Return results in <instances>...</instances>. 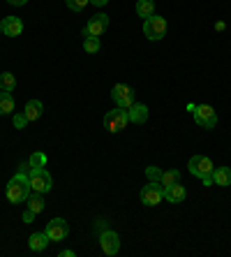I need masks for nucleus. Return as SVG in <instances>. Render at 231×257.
Segmentation results:
<instances>
[{"label": "nucleus", "instance_id": "f3484780", "mask_svg": "<svg viewBox=\"0 0 231 257\" xmlns=\"http://www.w3.org/2000/svg\"><path fill=\"white\" fill-rule=\"evenodd\" d=\"M42 111H44L42 100H28V104H26V109H24V114L28 120H37L42 116Z\"/></svg>", "mask_w": 231, "mask_h": 257}, {"label": "nucleus", "instance_id": "5701e85b", "mask_svg": "<svg viewBox=\"0 0 231 257\" xmlns=\"http://www.w3.org/2000/svg\"><path fill=\"white\" fill-rule=\"evenodd\" d=\"M162 186H173V183H180V172L178 169H171V172H164L162 174V179H160Z\"/></svg>", "mask_w": 231, "mask_h": 257}, {"label": "nucleus", "instance_id": "473e14b6", "mask_svg": "<svg viewBox=\"0 0 231 257\" xmlns=\"http://www.w3.org/2000/svg\"><path fill=\"white\" fill-rule=\"evenodd\" d=\"M0 37H3V30H0Z\"/></svg>", "mask_w": 231, "mask_h": 257}, {"label": "nucleus", "instance_id": "cd10ccee", "mask_svg": "<svg viewBox=\"0 0 231 257\" xmlns=\"http://www.w3.org/2000/svg\"><path fill=\"white\" fill-rule=\"evenodd\" d=\"M35 211H30V209H26V213H24V222H33V218H35Z\"/></svg>", "mask_w": 231, "mask_h": 257}, {"label": "nucleus", "instance_id": "20e7f679", "mask_svg": "<svg viewBox=\"0 0 231 257\" xmlns=\"http://www.w3.org/2000/svg\"><path fill=\"white\" fill-rule=\"evenodd\" d=\"M139 199L146 206H157V204L164 199V186L160 181H150L148 186H143L141 192H139Z\"/></svg>", "mask_w": 231, "mask_h": 257}, {"label": "nucleus", "instance_id": "7c9ffc66", "mask_svg": "<svg viewBox=\"0 0 231 257\" xmlns=\"http://www.w3.org/2000/svg\"><path fill=\"white\" fill-rule=\"evenodd\" d=\"M60 257H74V250H60Z\"/></svg>", "mask_w": 231, "mask_h": 257}, {"label": "nucleus", "instance_id": "2f4dec72", "mask_svg": "<svg viewBox=\"0 0 231 257\" xmlns=\"http://www.w3.org/2000/svg\"><path fill=\"white\" fill-rule=\"evenodd\" d=\"M215 28H217V30H224L226 24H224V21H217V24H215Z\"/></svg>", "mask_w": 231, "mask_h": 257}, {"label": "nucleus", "instance_id": "0eeeda50", "mask_svg": "<svg viewBox=\"0 0 231 257\" xmlns=\"http://www.w3.org/2000/svg\"><path fill=\"white\" fill-rule=\"evenodd\" d=\"M187 167H190V174H194L196 179H206V176L213 174L215 165H213V160H210L208 156H192Z\"/></svg>", "mask_w": 231, "mask_h": 257}, {"label": "nucleus", "instance_id": "ddd939ff", "mask_svg": "<svg viewBox=\"0 0 231 257\" xmlns=\"http://www.w3.org/2000/svg\"><path fill=\"white\" fill-rule=\"evenodd\" d=\"M127 116H130V123H136V125H141L148 120V107L143 104V102H134L130 109H127Z\"/></svg>", "mask_w": 231, "mask_h": 257}, {"label": "nucleus", "instance_id": "f257e3e1", "mask_svg": "<svg viewBox=\"0 0 231 257\" xmlns=\"http://www.w3.org/2000/svg\"><path fill=\"white\" fill-rule=\"evenodd\" d=\"M28 167L30 165H21L19 174L17 176H12L10 183H7L5 197H7V202L10 204H24L26 199L30 197L33 188H30V179H28Z\"/></svg>", "mask_w": 231, "mask_h": 257}, {"label": "nucleus", "instance_id": "7ed1b4c3", "mask_svg": "<svg viewBox=\"0 0 231 257\" xmlns=\"http://www.w3.org/2000/svg\"><path fill=\"white\" fill-rule=\"evenodd\" d=\"M166 19L164 17H157V14H153L150 19H146L143 21V35L148 37L150 42H160L162 37L166 35Z\"/></svg>", "mask_w": 231, "mask_h": 257}, {"label": "nucleus", "instance_id": "6ab92c4d", "mask_svg": "<svg viewBox=\"0 0 231 257\" xmlns=\"http://www.w3.org/2000/svg\"><path fill=\"white\" fill-rule=\"evenodd\" d=\"M136 14L141 19H150L155 14V0H136Z\"/></svg>", "mask_w": 231, "mask_h": 257}, {"label": "nucleus", "instance_id": "2eb2a0df", "mask_svg": "<svg viewBox=\"0 0 231 257\" xmlns=\"http://www.w3.org/2000/svg\"><path fill=\"white\" fill-rule=\"evenodd\" d=\"M49 243H51V239L47 236V232H35V234H30V239H28V248L35 252L47 250Z\"/></svg>", "mask_w": 231, "mask_h": 257}, {"label": "nucleus", "instance_id": "bb28decb", "mask_svg": "<svg viewBox=\"0 0 231 257\" xmlns=\"http://www.w3.org/2000/svg\"><path fill=\"white\" fill-rule=\"evenodd\" d=\"M28 123H30V120L26 118V114H17V116H14V127H17V130H24Z\"/></svg>", "mask_w": 231, "mask_h": 257}, {"label": "nucleus", "instance_id": "a211bd4d", "mask_svg": "<svg viewBox=\"0 0 231 257\" xmlns=\"http://www.w3.org/2000/svg\"><path fill=\"white\" fill-rule=\"evenodd\" d=\"M0 114L3 116L14 114V97L7 90H0Z\"/></svg>", "mask_w": 231, "mask_h": 257}, {"label": "nucleus", "instance_id": "aec40b11", "mask_svg": "<svg viewBox=\"0 0 231 257\" xmlns=\"http://www.w3.org/2000/svg\"><path fill=\"white\" fill-rule=\"evenodd\" d=\"M26 202H28V209L35 211V213L44 211V197H42V192H30V197L26 199Z\"/></svg>", "mask_w": 231, "mask_h": 257}, {"label": "nucleus", "instance_id": "a878e982", "mask_svg": "<svg viewBox=\"0 0 231 257\" xmlns=\"http://www.w3.org/2000/svg\"><path fill=\"white\" fill-rule=\"evenodd\" d=\"M162 169L155 167V165H150V167H146V176H148V181H160L162 179Z\"/></svg>", "mask_w": 231, "mask_h": 257}, {"label": "nucleus", "instance_id": "4468645a", "mask_svg": "<svg viewBox=\"0 0 231 257\" xmlns=\"http://www.w3.org/2000/svg\"><path fill=\"white\" fill-rule=\"evenodd\" d=\"M185 197H187V190L180 183H173V186L164 188V199L169 204H180V202H185Z\"/></svg>", "mask_w": 231, "mask_h": 257}, {"label": "nucleus", "instance_id": "1a4fd4ad", "mask_svg": "<svg viewBox=\"0 0 231 257\" xmlns=\"http://www.w3.org/2000/svg\"><path fill=\"white\" fill-rule=\"evenodd\" d=\"M111 97H113V102H116V107H120V109H130L132 104H134V90H132L130 86H125V84L113 86Z\"/></svg>", "mask_w": 231, "mask_h": 257}, {"label": "nucleus", "instance_id": "f8f14e48", "mask_svg": "<svg viewBox=\"0 0 231 257\" xmlns=\"http://www.w3.org/2000/svg\"><path fill=\"white\" fill-rule=\"evenodd\" d=\"M0 30H3L5 37H19L24 33V21L19 17H5L0 21Z\"/></svg>", "mask_w": 231, "mask_h": 257}, {"label": "nucleus", "instance_id": "423d86ee", "mask_svg": "<svg viewBox=\"0 0 231 257\" xmlns=\"http://www.w3.org/2000/svg\"><path fill=\"white\" fill-rule=\"evenodd\" d=\"M192 116H194L196 125L206 127V130H213V127L217 125V111H215L210 104H201V107H196L194 111H192Z\"/></svg>", "mask_w": 231, "mask_h": 257}, {"label": "nucleus", "instance_id": "6e6552de", "mask_svg": "<svg viewBox=\"0 0 231 257\" xmlns=\"http://www.w3.org/2000/svg\"><path fill=\"white\" fill-rule=\"evenodd\" d=\"M107 28H109V17L107 14H95V17L88 19V24L83 26L81 35L83 37H100Z\"/></svg>", "mask_w": 231, "mask_h": 257}, {"label": "nucleus", "instance_id": "f03ea898", "mask_svg": "<svg viewBox=\"0 0 231 257\" xmlns=\"http://www.w3.org/2000/svg\"><path fill=\"white\" fill-rule=\"evenodd\" d=\"M28 179H30L33 192L47 195V192L54 188V179H51V174H49L44 167H28Z\"/></svg>", "mask_w": 231, "mask_h": 257}, {"label": "nucleus", "instance_id": "c756f323", "mask_svg": "<svg viewBox=\"0 0 231 257\" xmlns=\"http://www.w3.org/2000/svg\"><path fill=\"white\" fill-rule=\"evenodd\" d=\"M109 0H90V5H95V7H104Z\"/></svg>", "mask_w": 231, "mask_h": 257}, {"label": "nucleus", "instance_id": "dca6fc26", "mask_svg": "<svg viewBox=\"0 0 231 257\" xmlns=\"http://www.w3.org/2000/svg\"><path fill=\"white\" fill-rule=\"evenodd\" d=\"M213 186H231V167H215L213 169Z\"/></svg>", "mask_w": 231, "mask_h": 257}, {"label": "nucleus", "instance_id": "39448f33", "mask_svg": "<svg viewBox=\"0 0 231 257\" xmlns=\"http://www.w3.org/2000/svg\"><path fill=\"white\" fill-rule=\"evenodd\" d=\"M127 123H130L127 109L116 107L113 111H109V114L104 116V125H107V130H109V132H123L125 127H127Z\"/></svg>", "mask_w": 231, "mask_h": 257}, {"label": "nucleus", "instance_id": "9d476101", "mask_svg": "<svg viewBox=\"0 0 231 257\" xmlns=\"http://www.w3.org/2000/svg\"><path fill=\"white\" fill-rule=\"evenodd\" d=\"M100 245L104 255H118L120 250V236L113 229H102L100 232Z\"/></svg>", "mask_w": 231, "mask_h": 257}, {"label": "nucleus", "instance_id": "4be33fe9", "mask_svg": "<svg viewBox=\"0 0 231 257\" xmlns=\"http://www.w3.org/2000/svg\"><path fill=\"white\" fill-rule=\"evenodd\" d=\"M100 47H102L100 37H83V51L86 54H97Z\"/></svg>", "mask_w": 231, "mask_h": 257}, {"label": "nucleus", "instance_id": "393cba45", "mask_svg": "<svg viewBox=\"0 0 231 257\" xmlns=\"http://www.w3.org/2000/svg\"><path fill=\"white\" fill-rule=\"evenodd\" d=\"M28 165H30V167H44V165H47V156L37 151V153H33V156H30Z\"/></svg>", "mask_w": 231, "mask_h": 257}, {"label": "nucleus", "instance_id": "9b49d317", "mask_svg": "<svg viewBox=\"0 0 231 257\" xmlns=\"http://www.w3.org/2000/svg\"><path fill=\"white\" fill-rule=\"evenodd\" d=\"M47 236L51 241H65L67 239V234H70V225H67L65 218H54V220L47 225Z\"/></svg>", "mask_w": 231, "mask_h": 257}, {"label": "nucleus", "instance_id": "c85d7f7f", "mask_svg": "<svg viewBox=\"0 0 231 257\" xmlns=\"http://www.w3.org/2000/svg\"><path fill=\"white\" fill-rule=\"evenodd\" d=\"M7 3H10V5H14V7H21V5H26L28 0H7Z\"/></svg>", "mask_w": 231, "mask_h": 257}, {"label": "nucleus", "instance_id": "412c9836", "mask_svg": "<svg viewBox=\"0 0 231 257\" xmlns=\"http://www.w3.org/2000/svg\"><path fill=\"white\" fill-rule=\"evenodd\" d=\"M17 88V79H14L12 72H3L0 74V90H7V93H12Z\"/></svg>", "mask_w": 231, "mask_h": 257}, {"label": "nucleus", "instance_id": "b1692460", "mask_svg": "<svg viewBox=\"0 0 231 257\" xmlns=\"http://www.w3.org/2000/svg\"><path fill=\"white\" fill-rule=\"evenodd\" d=\"M65 3L72 12H83V10L90 5V0H65Z\"/></svg>", "mask_w": 231, "mask_h": 257}]
</instances>
